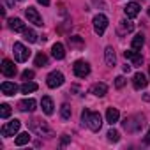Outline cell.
Segmentation results:
<instances>
[{
	"label": "cell",
	"mask_w": 150,
	"mask_h": 150,
	"mask_svg": "<svg viewBox=\"0 0 150 150\" xmlns=\"http://www.w3.org/2000/svg\"><path fill=\"white\" fill-rule=\"evenodd\" d=\"M51 55H53L57 60H62V58L65 57V48H64V44H62V42H55V44L51 46Z\"/></svg>",
	"instance_id": "15"
},
{
	"label": "cell",
	"mask_w": 150,
	"mask_h": 150,
	"mask_svg": "<svg viewBox=\"0 0 150 150\" xmlns=\"http://www.w3.org/2000/svg\"><path fill=\"white\" fill-rule=\"evenodd\" d=\"M148 69H150V67H148Z\"/></svg>",
	"instance_id": "37"
},
{
	"label": "cell",
	"mask_w": 150,
	"mask_h": 150,
	"mask_svg": "<svg viewBox=\"0 0 150 150\" xmlns=\"http://www.w3.org/2000/svg\"><path fill=\"white\" fill-rule=\"evenodd\" d=\"M0 90H2L4 96H14L18 92V87L16 83H11V81H4L2 85H0Z\"/></svg>",
	"instance_id": "13"
},
{
	"label": "cell",
	"mask_w": 150,
	"mask_h": 150,
	"mask_svg": "<svg viewBox=\"0 0 150 150\" xmlns=\"http://www.w3.org/2000/svg\"><path fill=\"white\" fill-rule=\"evenodd\" d=\"M125 16L127 18H136L138 14H139V4H136V2H129L127 6H125Z\"/></svg>",
	"instance_id": "14"
},
{
	"label": "cell",
	"mask_w": 150,
	"mask_h": 150,
	"mask_svg": "<svg viewBox=\"0 0 150 150\" xmlns=\"http://www.w3.org/2000/svg\"><path fill=\"white\" fill-rule=\"evenodd\" d=\"M35 106H37V103H35L34 99H23V101L18 103V108H20L21 111H34Z\"/></svg>",
	"instance_id": "16"
},
{
	"label": "cell",
	"mask_w": 150,
	"mask_h": 150,
	"mask_svg": "<svg viewBox=\"0 0 150 150\" xmlns=\"http://www.w3.org/2000/svg\"><path fill=\"white\" fill-rule=\"evenodd\" d=\"M120 28L125 30V32H131V30L134 28V25H132L131 21H125V20H124V21H120Z\"/></svg>",
	"instance_id": "30"
},
{
	"label": "cell",
	"mask_w": 150,
	"mask_h": 150,
	"mask_svg": "<svg viewBox=\"0 0 150 150\" xmlns=\"http://www.w3.org/2000/svg\"><path fill=\"white\" fill-rule=\"evenodd\" d=\"M143 42H145L143 34H136V35L132 37V50H139V48L143 46Z\"/></svg>",
	"instance_id": "24"
},
{
	"label": "cell",
	"mask_w": 150,
	"mask_h": 150,
	"mask_svg": "<svg viewBox=\"0 0 150 150\" xmlns=\"http://www.w3.org/2000/svg\"><path fill=\"white\" fill-rule=\"evenodd\" d=\"M13 51H14V60H16V62H27L28 57H30V51H28L21 42H14Z\"/></svg>",
	"instance_id": "6"
},
{
	"label": "cell",
	"mask_w": 150,
	"mask_h": 150,
	"mask_svg": "<svg viewBox=\"0 0 150 150\" xmlns=\"http://www.w3.org/2000/svg\"><path fill=\"white\" fill-rule=\"evenodd\" d=\"M60 117H62L64 120H69V118H71V106H69V104H62V108H60Z\"/></svg>",
	"instance_id": "26"
},
{
	"label": "cell",
	"mask_w": 150,
	"mask_h": 150,
	"mask_svg": "<svg viewBox=\"0 0 150 150\" xmlns=\"http://www.w3.org/2000/svg\"><path fill=\"white\" fill-rule=\"evenodd\" d=\"M41 106H42V111L46 113V115H53V101H51V97H48V96H44L42 97V101H41Z\"/></svg>",
	"instance_id": "18"
},
{
	"label": "cell",
	"mask_w": 150,
	"mask_h": 150,
	"mask_svg": "<svg viewBox=\"0 0 150 150\" xmlns=\"http://www.w3.org/2000/svg\"><path fill=\"white\" fill-rule=\"evenodd\" d=\"M46 83L50 88H57L60 85H64V74L60 71H53L48 74V78H46Z\"/></svg>",
	"instance_id": "7"
},
{
	"label": "cell",
	"mask_w": 150,
	"mask_h": 150,
	"mask_svg": "<svg viewBox=\"0 0 150 150\" xmlns=\"http://www.w3.org/2000/svg\"><path fill=\"white\" fill-rule=\"evenodd\" d=\"M106 28H108V18L104 14H97L94 18V30H96V34L103 35L106 32Z\"/></svg>",
	"instance_id": "8"
},
{
	"label": "cell",
	"mask_w": 150,
	"mask_h": 150,
	"mask_svg": "<svg viewBox=\"0 0 150 150\" xmlns=\"http://www.w3.org/2000/svg\"><path fill=\"white\" fill-rule=\"evenodd\" d=\"M124 85H125V78H124V76H117V78H115V87H117V88H122Z\"/></svg>",
	"instance_id": "31"
},
{
	"label": "cell",
	"mask_w": 150,
	"mask_h": 150,
	"mask_svg": "<svg viewBox=\"0 0 150 150\" xmlns=\"http://www.w3.org/2000/svg\"><path fill=\"white\" fill-rule=\"evenodd\" d=\"M39 4H42V6H50V0H37Z\"/></svg>",
	"instance_id": "34"
},
{
	"label": "cell",
	"mask_w": 150,
	"mask_h": 150,
	"mask_svg": "<svg viewBox=\"0 0 150 150\" xmlns=\"http://www.w3.org/2000/svg\"><path fill=\"white\" fill-rule=\"evenodd\" d=\"M21 76H23V80H32L34 78V71H23V74H21Z\"/></svg>",
	"instance_id": "32"
},
{
	"label": "cell",
	"mask_w": 150,
	"mask_h": 150,
	"mask_svg": "<svg viewBox=\"0 0 150 150\" xmlns=\"http://www.w3.org/2000/svg\"><path fill=\"white\" fill-rule=\"evenodd\" d=\"M106 92H108V87H106V83H96V85L92 87V94H94V96H97V97H103V96H106Z\"/></svg>",
	"instance_id": "21"
},
{
	"label": "cell",
	"mask_w": 150,
	"mask_h": 150,
	"mask_svg": "<svg viewBox=\"0 0 150 150\" xmlns=\"http://www.w3.org/2000/svg\"><path fill=\"white\" fill-rule=\"evenodd\" d=\"M20 127H21V122L14 118V120H11V122L4 124V125H2V129H0V132H2V136H4V138H9V136H14V134L20 131Z\"/></svg>",
	"instance_id": "2"
},
{
	"label": "cell",
	"mask_w": 150,
	"mask_h": 150,
	"mask_svg": "<svg viewBox=\"0 0 150 150\" xmlns=\"http://www.w3.org/2000/svg\"><path fill=\"white\" fill-rule=\"evenodd\" d=\"M0 69H2V74H4V76H7V78H13L14 74H16V65H14V62L9 60V58H6V60L2 62Z\"/></svg>",
	"instance_id": "10"
},
{
	"label": "cell",
	"mask_w": 150,
	"mask_h": 150,
	"mask_svg": "<svg viewBox=\"0 0 150 150\" xmlns=\"http://www.w3.org/2000/svg\"><path fill=\"white\" fill-rule=\"evenodd\" d=\"M32 129H34L39 136H46V138H51V136H53L51 127H50L46 122H42V120H32Z\"/></svg>",
	"instance_id": "3"
},
{
	"label": "cell",
	"mask_w": 150,
	"mask_h": 150,
	"mask_svg": "<svg viewBox=\"0 0 150 150\" xmlns=\"http://www.w3.org/2000/svg\"><path fill=\"white\" fill-rule=\"evenodd\" d=\"M148 16H150V9H148Z\"/></svg>",
	"instance_id": "36"
},
{
	"label": "cell",
	"mask_w": 150,
	"mask_h": 150,
	"mask_svg": "<svg viewBox=\"0 0 150 150\" xmlns=\"http://www.w3.org/2000/svg\"><path fill=\"white\" fill-rule=\"evenodd\" d=\"M9 27H11V30H14V32H25V30H27V28H25V23H23L20 18L9 20Z\"/></svg>",
	"instance_id": "19"
},
{
	"label": "cell",
	"mask_w": 150,
	"mask_h": 150,
	"mask_svg": "<svg viewBox=\"0 0 150 150\" xmlns=\"http://www.w3.org/2000/svg\"><path fill=\"white\" fill-rule=\"evenodd\" d=\"M143 127V118L141 117H131L124 120V129L129 132H138Z\"/></svg>",
	"instance_id": "4"
},
{
	"label": "cell",
	"mask_w": 150,
	"mask_h": 150,
	"mask_svg": "<svg viewBox=\"0 0 150 150\" xmlns=\"http://www.w3.org/2000/svg\"><path fill=\"white\" fill-rule=\"evenodd\" d=\"M108 139H110V141H118V139H120V134H118V131H115V129H110V131H108Z\"/></svg>",
	"instance_id": "29"
},
{
	"label": "cell",
	"mask_w": 150,
	"mask_h": 150,
	"mask_svg": "<svg viewBox=\"0 0 150 150\" xmlns=\"http://www.w3.org/2000/svg\"><path fill=\"white\" fill-rule=\"evenodd\" d=\"M118 118H120L118 110H117V108H108V111H106V122L113 125V124H117V122H118Z\"/></svg>",
	"instance_id": "17"
},
{
	"label": "cell",
	"mask_w": 150,
	"mask_h": 150,
	"mask_svg": "<svg viewBox=\"0 0 150 150\" xmlns=\"http://www.w3.org/2000/svg\"><path fill=\"white\" fill-rule=\"evenodd\" d=\"M35 65L37 67H46L48 65V57L44 53H37L35 55Z\"/></svg>",
	"instance_id": "25"
},
{
	"label": "cell",
	"mask_w": 150,
	"mask_h": 150,
	"mask_svg": "<svg viewBox=\"0 0 150 150\" xmlns=\"http://www.w3.org/2000/svg\"><path fill=\"white\" fill-rule=\"evenodd\" d=\"M20 90H21V94H30V92H35V90H37V83H34V81H25V83L20 87Z\"/></svg>",
	"instance_id": "22"
},
{
	"label": "cell",
	"mask_w": 150,
	"mask_h": 150,
	"mask_svg": "<svg viewBox=\"0 0 150 150\" xmlns=\"http://www.w3.org/2000/svg\"><path fill=\"white\" fill-rule=\"evenodd\" d=\"M132 85H134L136 90H141V88H145L148 85V80H146V76L143 72H136L132 76Z\"/></svg>",
	"instance_id": "11"
},
{
	"label": "cell",
	"mask_w": 150,
	"mask_h": 150,
	"mask_svg": "<svg viewBox=\"0 0 150 150\" xmlns=\"http://www.w3.org/2000/svg\"><path fill=\"white\" fill-rule=\"evenodd\" d=\"M145 143H150V127H148V132H146V136H145Z\"/></svg>",
	"instance_id": "33"
},
{
	"label": "cell",
	"mask_w": 150,
	"mask_h": 150,
	"mask_svg": "<svg viewBox=\"0 0 150 150\" xmlns=\"http://www.w3.org/2000/svg\"><path fill=\"white\" fill-rule=\"evenodd\" d=\"M25 16H27V20H28V23H34L35 27H42V18H41V14L37 13V9L27 7V9H25Z\"/></svg>",
	"instance_id": "9"
},
{
	"label": "cell",
	"mask_w": 150,
	"mask_h": 150,
	"mask_svg": "<svg viewBox=\"0 0 150 150\" xmlns=\"http://www.w3.org/2000/svg\"><path fill=\"white\" fill-rule=\"evenodd\" d=\"M104 57H106V65L113 67V65H115V62H117V57H115V51H113V48H111V46H108V48H106Z\"/></svg>",
	"instance_id": "20"
},
{
	"label": "cell",
	"mask_w": 150,
	"mask_h": 150,
	"mask_svg": "<svg viewBox=\"0 0 150 150\" xmlns=\"http://www.w3.org/2000/svg\"><path fill=\"white\" fill-rule=\"evenodd\" d=\"M72 71H74V74H76L78 78H85V76L90 74V65L85 60H76L74 65H72Z\"/></svg>",
	"instance_id": "5"
},
{
	"label": "cell",
	"mask_w": 150,
	"mask_h": 150,
	"mask_svg": "<svg viewBox=\"0 0 150 150\" xmlns=\"http://www.w3.org/2000/svg\"><path fill=\"white\" fill-rule=\"evenodd\" d=\"M67 141H69V138H67V136H64V138H62V145H65Z\"/></svg>",
	"instance_id": "35"
},
{
	"label": "cell",
	"mask_w": 150,
	"mask_h": 150,
	"mask_svg": "<svg viewBox=\"0 0 150 150\" xmlns=\"http://www.w3.org/2000/svg\"><path fill=\"white\" fill-rule=\"evenodd\" d=\"M9 115H11V106L9 104H0V117L9 118Z\"/></svg>",
	"instance_id": "27"
},
{
	"label": "cell",
	"mask_w": 150,
	"mask_h": 150,
	"mask_svg": "<svg viewBox=\"0 0 150 150\" xmlns=\"http://www.w3.org/2000/svg\"><path fill=\"white\" fill-rule=\"evenodd\" d=\"M81 118L83 122H87V125L92 129V131H99L101 125H103V117L96 111H88V110H83L81 113Z\"/></svg>",
	"instance_id": "1"
},
{
	"label": "cell",
	"mask_w": 150,
	"mask_h": 150,
	"mask_svg": "<svg viewBox=\"0 0 150 150\" xmlns=\"http://www.w3.org/2000/svg\"><path fill=\"white\" fill-rule=\"evenodd\" d=\"M23 34H25V39H27L28 42H35V41H37V34H35L34 30H30V28H27V30H25Z\"/></svg>",
	"instance_id": "28"
},
{
	"label": "cell",
	"mask_w": 150,
	"mask_h": 150,
	"mask_svg": "<svg viewBox=\"0 0 150 150\" xmlns=\"http://www.w3.org/2000/svg\"><path fill=\"white\" fill-rule=\"evenodd\" d=\"M124 57H125L127 60H131L132 65H141V64H143V57H141L136 50H127V51H124Z\"/></svg>",
	"instance_id": "12"
},
{
	"label": "cell",
	"mask_w": 150,
	"mask_h": 150,
	"mask_svg": "<svg viewBox=\"0 0 150 150\" xmlns=\"http://www.w3.org/2000/svg\"><path fill=\"white\" fill-rule=\"evenodd\" d=\"M28 141H30V134H28V132H21V134H18V136H16V139H14V143H16L18 146L27 145Z\"/></svg>",
	"instance_id": "23"
}]
</instances>
